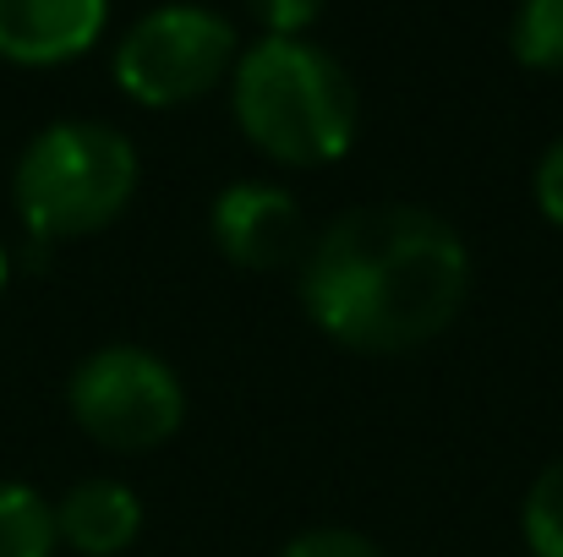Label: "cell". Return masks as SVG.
<instances>
[{"label":"cell","mask_w":563,"mask_h":557,"mask_svg":"<svg viewBox=\"0 0 563 557\" xmlns=\"http://www.w3.org/2000/svg\"><path fill=\"white\" fill-rule=\"evenodd\" d=\"M471 301L460 230L416 202H367L307 241L301 307L356 356H405L438 339Z\"/></svg>","instance_id":"obj_1"},{"label":"cell","mask_w":563,"mask_h":557,"mask_svg":"<svg viewBox=\"0 0 563 557\" xmlns=\"http://www.w3.org/2000/svg\"><path fill=\"white\" fill-rule=\"evenodd\" d=\"M230 110L241 137L285 170H323L345 159L362 126L351 71L312 38L246 44L230 71Z\"/></svg>","instance_id":"obj_2"},{"label":"cell","mask_w":563,"mask_h":557,"mask_svg":"<svg viewBox=\"0 0 563 557\" xmlns=\"http://www.w3.org/2000/svg\"><path fill=\"white\" fill-rule=\"evenodd\" d=\"M137 176L143 170L126 132L104 121H55L22 148L11 170V202L33 241H77L126 213Z\"/></svg>","instance_id":"obj_3"},{"label":"cell","mask_w":563,"mask_h":557,"mask_svg":"<svg viewBox=\"0 0 563 557\" xmlns=\"http://www.w3.org/2000/svg\"><path fill=\"white\" fill-rule=\"evenodd\" d=\"M241 60V33L230 16L170 0L143 11L115 44V88L143 110H181L230 82Z\"/></svg>","instance_id":"obj_4"},{"label":"cell","mask_w":563,"mask_h":557,"mask_svg":"<svg viewBox=\"0 0 563 557\" xmlns=\"http://www.w3.org/2000/svg\"><path fill=\"white\" fill-rule=\"evenodd\" d=\"M71 421L110 454L165 448L187 421V388L170 361L143 345H99L66 382Z\"/></svg>","instance_id":"obj_5"},{"label":"cell","mask_w":563,"mask_h":557,"mask_svg":"<svg viewBox=\"0 0 563 557\" xmlns=\"http://www.w3.org/2000/svg\"><path fill=\"white\" fill-rule=\"evenodd\" d=\"M208 235L224 263L274 274V268H301L307 257V219L301 202L274 181H235L213 197Z\"/></svg>","instance_id":"obj_6"},{"label":"cell","mask_w":563,"mask_h":557,"mask_svg":"<svg viewBox=\"0 0 563 557\" xmlns=\"http://www.w3.org/2000/svg\"><path fill=\"white\" fill-rule=\"evenodd\" d=\"M110 0H0V60L66 66L104 38Z\"/></svg>","instance_id":"obj_7"},{"label":"cell","mask_w":563,"mask_h":557,"mask_svg":"<svg viewBox=\"0 0 563 557\" xmlns=\"http://www.w3.org/2000/svg\"><path fill=\"white\" fill-rule=\"evenodd\" d=\"M143 536V503L115 476H88L55 503V542L77 557H121Z\"/></svg>","instance_id":"obj_8"},{"label":"cell","mask_w":563,"mask_h":557,"mask_svg":"<svg viewBox=\"0 0 563 557\" xmlns=\"http://www.w3.org/2000/svg\"><path fill=\"white\" fill-rule=\"evenodd\" d=\"M55 503L22 481H0V557H55Z\"/></svg>","instance_id":"obj_9"},{"label":"cell","mask_w":563,"mask_h":557,"mask_svg":"<svg viewBox=\"0 0 563 557\" xmlns=\"http://www.w3.org/2000/svg\"><path fill=\"white\" fill-rule=\"evenodd\" d=\"M509 49L526 71H563V0H520Z\"/></svg>","instance_id":"obj_10"},{"label":"cell","mask_w":563,"mask_h":557,"mask_svg":"<svg viewBox=\"0 0 563 557\" xmlns=\"http://www.w3.org/2000/svg\"><path fill=\"white\" fill-rule=\"evenodd\" d=\"M520 531H526L531 557H563V459H553L531 481L526 509H520Z\"/></svg>","instance_id":"obj_11"},{"label":"cell","mask_w":563,"mask_h":557,"mask_svg":"<svg viewBox=\"0 0 563 557\" xmlns=\"http://www.w3.org/2000/svg\"><path fill=\"white\" fill-rule=\"evenodd\" d=\"M246 11L263 27V38H307L329 0H246Z\"/></svg>","instance_id":"obj_12"},{"label":"cell","mask_w":563,"mask_h":557,"mask_svg":"<svg viewBox=\"0 0 563 557\" xmlns=\"http://www.w3.org/2000/svg\"><path fill=\"white\" fill-rule=\"evenodd\" d=\"M279 557H388L377 542H367L362 531H340V525H318V531H301L296 542H285Z\"/></svg>","instance_id":"obj_13"},{"label":"cell","mask_w":563,"mask_h":557,"mask_svg":"<svg viewBox=\"0 0 563 557\" xmlns=\"http://www.w3.org/2000/svg\"><path fill=\"white\" fill-rule=\"evenodd\" d=\"M531 191H537V208L548 224L563 230V137H553L537 159V176H531Z\"/></svg>","instance_id":"obj_14"},{"label":"cell","mask_w":563,"mask_h":557,"mask_svg":"<svg viewBox=\"0 0 563 557\" xmlns=\"http://www.w3.org/2000/svg\"><path fill=\"white\" fill-rule=\"evenodd\" d=\"M5 279H11V263H5V246H0V290H5Z\"/></svg>","instance_id":"obj_15"}]
</instances>
